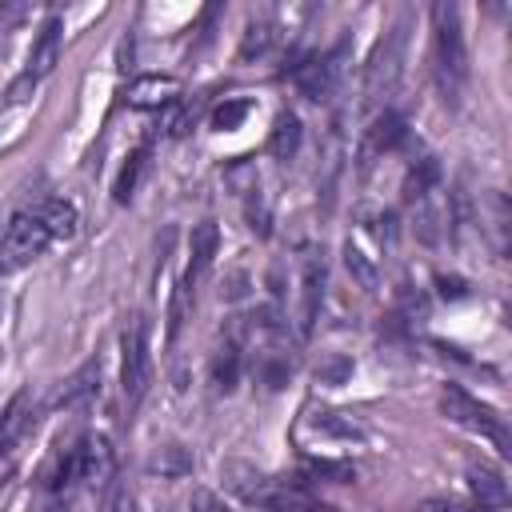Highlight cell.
Returning a JSON list of instances; mask_svg holds the SVG:
<instances>
[{
  "instance_id": "obj_24",
  "label": "cell",
  "mask_w": 512,
  "mask_h": 512,
  "mask_svg": "<svg viewBox=\"0 0 512 512\" xmlns=\"http://www.w3.org/2000/svg\"><path fill=\"white\" fill-rule=\"evenodd\" d=\"M344 264H348V272L360 280V288H376L380 284V276H376V268L368 264V256L360 252V248H352V244H344Z\"/></svg>"
},
{
  "instance_id": "obj_22",
  "label": "cell",
  "mask_w": 512,
  "mask_h": 512,
  "mask_svg": "<svg viewBox=\"0 0 512 512\" xmlns=\"http://www.w3.org/2000/svg\"><path fill=\"white\" fill-rule=\"evenodd\" d=\"M272 40H276V32H272V24H268V20H252V24H248V32H244V44H240V56H244V60H248V56H264Z\"/></svg>"
},
{
  "instance_id": "obj_26",
  "label": "cell",
  "mask_w": 512,
  "mask_h": 512,
  "mask_svg": "<svg viewBox=\"0 0 512 512\" xmlns=\"http://www.w3.org/2000/svg\"><path fill=\"white\" fill-rule=\"evenodd\" d=\"M248 192H252V200H248V220H252V232L268 236V224H272V216H268V204H264L260 188H248Z\"/></svg>"
},
{
  "instance_id": "obj_15",
  "label": "cell",
  "mask_w": 512,
  "mask_h": 512,
  "mask_svg": "<svg viewBox=\"0 0 512 512\" xmlns=\"http://www.w3.org/2000/svg\"><path fill=\"white\" fill-rule=\"evenodd\" d=\"M436 192H440V164L432 156H420L408 168V176H404V200L408 204H420V200H428Z\"/></svg>"
},
{
  "instance_id": "obj_18",
  "label": "cell",
  "mask_w": 512,
  "mask_h": 512,
  "mask_svg": "<svg viewBox=\"0 0 512 512\" xmlns=\"http://www.w3.org/2000/svg\"><path fill=\"white\" fill-rule=\"evenodd\" d=\"M296 148H300V116H296V112H280V116H276V128H272V136H268V152H272L276 160H292Z\"/></svg>"
},
{
  "instance_id": "obj_28",
  "label": "cell",
  "mask_w": 512,
  "mask_h": 512,
  "mask_svg": "<svg viewBox=\"0 0 512 512\" xmlns=\"http://www.w3.org/2000/svg\"><path fill=\"white\" fill-rule=\"evenodd\" d=\"M420 512H468L464 504H456V500H424L420 504Z\"/></svg>"
},
{
  "instance_id": "obj_8",
  "label": "cell",
  "mask_w": 512,
  "mask_h": 512,
  "mask_svg": "<svg viewBox=\"0 0 512 512\" xmlns=\"http://www.w3.org/2000/svg\"><path fill=\"white\" fill-rule=\"evenodd\" d=\"M340 60H344L340 48L320 52V56H308V60L292 64V84H296L308 100L324 104V100H332V92H336V84H340Z\"/></svg>"
},
{
  "instance_id": "obj_7",
  "label": "cell",
  "mask_w": 512,
  "mask_h": 512,
  "mask_svg": "<svg viewBox=\"0 0 512 512\" xmlns=\"http://www.w3.org/2000/svg\"><path fill=\"white\" fill-rule=\"evenodd\" d=\"M60 48H64V24H60V16H48V20L40 24L36 40H32L28 68H24V72H20V80L8 88V96H12V100H24V92H28V88H36V84L56 68Z\"/></svg>"
},
{
  "instance_id": "obj_19",
  "label": "cell",
  "mask_w": 512,
  "mask_h": 512,
  "mask_svg": "<svg viewBox=\"0 0 512 512\" xmlns=\"http://www.w3.org/2000/svg\"><path fill=\"white\" fill-rule=\"evenodd\" d=\"M176 92H180V88H176L172 76H148V80H140V84L132 88L128 100H132L136 108H152V104H168Z\"/></svg>"
},
{
  "instance_id": "obj_21",
  "label": "cell",
  "mask_w": 512,
  "mask_h": 512,
  "mask_svg": "<svg viewBox=\"0 0 512 512\" xmlns=\"http://www.w3.org/2000/svg\"><path fill=\"white\" fill-rule=\"evenodd\" d=\"M144 160H148V148H136V152L128 156V164L120 168V176H116V188H112V196H116L120 204L132 196V188H136V180H140V172H144Z\"/></svg>"
},
{
  "instance_id": "obj_5",
  "label": "cell",
  "mask_w": 512,
  "mask_h": 512,
  "mask_svg": "<svg viewBox=\"0 0 512 512\" xmlns=\"http://www.w3.org/2000/svg\"><path fill=\"white\" fill-rule=\"evenodd\" d=\"M148 380H152V364H148V336H144V320L132 316L120 332V392H124V404L136 408L148 392Z\"/></svg>"
},
{
  "instance_id": "obj_14",
  "label": "cell",
  "mask_w": 512,
  "mask_h": 512,
  "mask_svg": "<svg viewBox=\"0 0 512 512\" xmlns=\"http://www.w3.org/2000/svg\"><path fill=\"white\" fill-rule=\"evenodd\" d=\"M468 488H472L480 512H496V508L508 504V480H504L496 468H488V464L468 468Z\"/></svg>"
},
{
  "instance_id": "obj_16",
  "label": "cell",
  "mask_w": 512,
  "mask_h": 512,
  "mask_svg": "<svg viewBox=\"0 0 512 512\" xmlns=\"http://www.w3.org/2000/svg\"><path fill=\"white\" fill-rule=\"evenodd\" d=\"M36 212H40V220L48 224L52 240H72V236H76V228H80V212H76L68 200L48 196V200H40V204H36Z\"/></svg>"
},
{
  "instance_id": "obj_23",
  "label": "cell",
  "mask_w": 512,
  "mask_h": 512,
  "mask_svg": "<svg viewBox=\"0 0 512 512\" xmlns=\"http://www.w3.org/2000/svg\"><path fill=\"white\" fill-rule=\"evenodd\" d=\"M252 112V104L248 100H224L216 112H212V128L216 132H232V128H240L244 124V116Z\"/></svg>"
},
{
  "instance_id": "obj_17",
  "label": "cell",
  "mask_w": 512,
  "mask_h": 512,
  "mask_svg": "<svg viewBox=\"0 0 512 512\" xmlns=\"http://www.w3.org/2000/svg\"><path fill=\"white\" fill-rule=\"evenodd\" d=\"M236 380H240V348H236V340H224L212 352V388L216 392H232Z\"/></svg>"
},
{
  "instance_id": "obj_12",
  "label": "cell",
  "mask_w": 512,
  "mask_h": 512,
  "mask_svg": "<svg viewBox=\"0 0 512 512\" xmlns=\"http://www.w3.org/2000/svg\"><path fill=\"white\" fill-rule=\"evenodd\" d=\"M28 428H32V396H28V388H20V392H12V400L0 412V456H12Z\"/></svg>"
},
{
  "instance_id": "obj_4",
  "label": "cell",
  "mask_w": 512,
  "mask_h": 512,
  "mask_svg": "<svg viewBox=\"0 0 512 512\" xmlns=\"http://www.w3.org/2000/svg\"><path fill=\"white\" fill-rule=\"evenodd\" d=\"M440 412H444L452 424H460V428H468V432L492 440V448H496L500 456L512 452V436H508V428H504V416H496V408H488V404H480L476 396H468L460 384H448V388L440 392Z\"/></svg>"
},
{
  "instance_id": "obj_25",
  "label": "cell",
  "mask_w": 512,
  "mask_h": 512,
  "mask_svg": "<svg viewBox=\"0 0 512 512\" xmlns=\"http://www.w3.org/2000/svg\"><path fill=\"white\" fill-rule=\"evenodd\" d=\"M152 468H160L164 476H184V472L192 468V460L184 456V448L168 444V448H160V456H156V464H152Z\"/></svg>"
},
{
  "instance_id": "obj_9",
  "label": "cell",
  "mask_w": 512,
  "mask_h": 512,
  "mask_svg": "<svg viewBox=\"0 0 512 512\" xmlns=\"http://www.w3.org/2000/svg\"><path fill=\"white\" fill-rule=\"evenodd\" d=\"M216 248H220V228H216V220H200V224L192 228V240H188V268H184V280H180V288H184L188 296H192L196 284L212 272Z\"/></svg>"
},
{
  "instance_id": "obj_20",
  "label": "cell",
  "mask_w": 512,
  "mask_h": 512,
  "mask_svg": "<svg viewBox=\"0 0 512 512\" xmlns=\"http://www.w3.org/2000/svg\"><path fill=\"white\" fill-rule=\"evenodd\" d=\"M304 472L316 480H332V484H352L356 468L348 460H304Z\"/></svg>"
},
{
  "instance_id": "obj_2",
  "label": "cell",
  "mask_w": 512,
  "mask_h": 512,
  "mask_svg": "<svg viewBox=\"0 0 512 512\" xmlns=\"http://www.w3.org/2000/svg\"><path fill=\"white\" fill-rule=\"evenodd\" d=\"M224 484L244 500V504H256L264 512H328L300 480H284V476H268L244 460H228L220 468Z\"/></svg>"
},
{
  "instance_id": "obj_6",
  "label": "cell",
  "mask_w": 512,
  "mask_h": 512,
  "mask_svg": "<svg viewBox=\"0 0 512 512\" xmlns=\"http://www.w3.org/2000/svg\"><path fill=\"white\" fill-rule=\"evenodd\" d=\"M48 244H52V232H48V224L40 220V212H36V208L16 212V216L8 220V228H4V240H0V264H4V268H24V264H32Z\"/></svg>"
},
{
  "instance_id": "obj_27",
  "label": "cell",
  "mask_w": 512,
  "mask_h": 512,
  "mask_svg": "<svg viewBox=\"0 0 512 512\" xmlns=\"http://www.w3.org/2000/svg\"><path fill=\"white\" fill-rule=\"evenodd\" d=\"M188 512H232L216 492L208 488H192V500H188Z\"/></svg>"
},
{
  "instance_id": "obj_10",
  "label": "cell",
  "mask_w": 512,
  "mask_h": 512,
  "mask_svg": "<svg viewBox=\"0 0 512 512\" xmlns=\"http://www.w3.org/2000/svg\"><path fill=\"white\" fill-rule=\"evenodd\" d=\"M404 136H408V124H404V116H400V112H392V108L376 112V116H372V124L364 128L360 164H368V160H372V156H380V152L400 148V144H404Z\"/></svg>"
},
{
  "instance_id": "obj_13",
  "label": "cell",
  "mask_w": 512,
  "mask_h": 512,
  "mask_svg": "<svg viewBox=\"0 0 512 512\" xmlns=\"http://www.w3.org/2000/svg\"><path fill=\"white\" fill-rule=\"evenodd\" d=\"M96 392H100V360H88L84 368H76V372L60 384L56 408H84Z\"/></svg>"
},
{
  "instance_id": "obj_11",
  "label": "cell",
  "mask_w": 512,
  "mask_h": 512,
  "mask_svg": "<svg viewBox=\"0 0 512 512\" xmlns=\"http://www.w3.org/2000/svg\"><path fill=\"white\" fill-rule=\"evenodd\" d=\"M300 292H304V304H300V336L312 332L316 316H320V304H324V256L320 252H304L300 256Z\"/></svg>"
},
{
  "instance_id": "obj_3",
  "label": "cell",
  "mask_w": 512,
  "mask_h": 512,
  "mask_svg": "<svg viewBox=\"0 0 512 512\" xmlns=\"http://www.w3.org/2000/svg\"><path fill=\"white\" fill-rule=\"evenodd\" d=\"M404 56H408V16H400L372 48L368 56V68H364V100L368 104H384L400 76H404Z\"/></svg>"
},
{
  "instance_id": "obj_1",
  "label": "cell",
  "mask_w": 512,
  "mask_h": 512,
  "mask_svg": "<svg viewBox=\"0 0 512 512\" xmlns=\"http://www.w3.org/2000/svg\"><path fill=\"white\" fill-rule=\"evenodd\" d=\"M428 16H432V80L444 104L456 108L468 84V44L460 28V8L448 0H436Z\"/></svg>"
}]
</instances>
